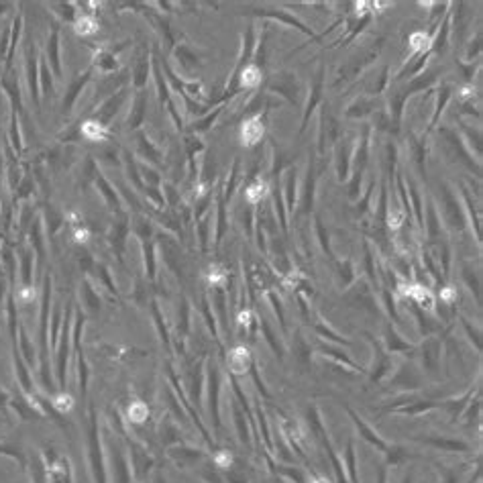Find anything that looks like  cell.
<instances>
[{
  "mask_svg": "<svg viewBox=\"0 0 483 483\" xmlns=\"http://www.w3.org/2000/svg\"><path fill=\"white\" fill-rule=\"evenodd\" d=\"M231 369L235 371V373H243V371H247V365H249V355H247V351L245 349H235L233 353H231Z\"/></svg>",
  "mask_w": 483,
  "mask_h": 483,
  "instance_id": "6da1fadb",
  "label": "cell"
},
{
  "mask_svg": "<svg viewBox=\"0 0 483 483\" xmlns=\"http://www.w3.org/2000/svg\"><path fill=\"white\" fill-rule=\"evenodd\" d=\"M96 31H98V22L92 17H82V19L76 20V33L78 35L86 37V35H92V33H96Z\"/></svg>",
  "mask_w": 483,
  "mask_h": 483,
  "instance_id": "7a4b0ae2",
  "label": "cell"
},
{
  "mask_svg": "<svg viewBox=\"0 0 483 483\" xmlns=\"http://www.w3.org/2000/svg\"><path fill=\"white\" fill-rule=\"evenodd\" d=\"M82 135L90 141H100L102 135H104V129H102V124H98L94 121H88L86 124H82Z\"/></svg>",
  "mask_w": 483,
  "mask_h": 483,
  "instance_id": "3957f363",
  "label": "cell"
},
{
  "mask_svg": "<svg viewBox=\"0 0 483 483\" xmlns=\"http://www.w3.org/2000/svg\"><path fill=\"white\" fill-rule=\"evenodd\" d=\"M147 414H149V410L143 402H135V404H131V408H129V416L133 422H143L147 418Z\"/></svg>",
  "mask_w": 483,
  "mask_h": 483,
  "instance_id": "277c9868",
  "label": "cell"
},
{
  "mask_svg": "<svg viewBox=\"0 0 483 483\" xmlns=\"http://www.w3.org/2000/svg\"><path fill=\"white\" fill-rule=\"evenodd\" d=\"M53 406L60 412H70L72 406H74V398L67 396V394H60V396L53 398Z\"/></svg>",
  "mask_w": 483,
  "mask_h": 483,
  "instance_id": "5b68a950",
  "label": "cell"
},
{
  "mask_svg": "<svg viewBox=\"0 0 483 483\" xmlns=\"http://www.w3.org/2000/svg\"><path fill=\"white\" fill-rule=\"evenodd\" d=\"M214 463H216L218 467H228V465H231V455H228V453L216 455V457H214Z\"/></svg>",
  "mask_w": 483,
  "mask_h": 483,
  "instance_id": "8992f818",
  "label": "cell"
},
{
  "mask_svg": "<svg viewBox=\"0 0 483 483\" xmlns=\"http://www.w3.org/2000/svg\"><path fill=\"white\" fill-rule=\"evenodd\" d=\"M74 237H76L78 243H84V241H88V231H86V228H78Z\"/></svg>",
  "mask_w": 483,
  "mask_h": 483,
  "instance_id": "52a82bcc",
  "label": "cell"
},
{
  "mask_svg": "<svg viewBox=\"0 0 483 483\" xmlns=\"http://www.w3.org/2000/svg\"><path fill=\"white\" fill-rule=\"evenodd\" d=\"M31 298H35V292H33V290H22L20 292V300L22 302H29Z\"/></svg>",
  "mask_w": 483,
  "mask_h": 483,
  "instance_id": "ba28073f",
  "label": "cell"
}]
</instances>
